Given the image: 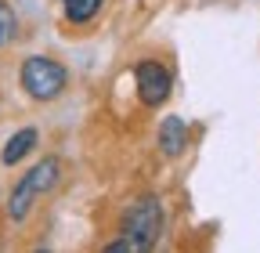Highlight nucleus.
Returning a JSON list of instances; mask_svg holds the SVG:
<instances>
[{
    "label": "nucleus",
    "mask_w": 260,
    "mask_h": 253,
    "mask_svg": "<svg viewBox=\"0 0 260 253\" xmlns=\"http://www.w3.org/2000/svg\"><path fill=\"white\" fill-rule=\"evenodd\" d=\"M18 87L32 102H54L69 87V69L47 54H29L18 69Z\"/></svg>",
    "instance_id": "f257e3e1"
},
{
    "label": "nucleus",
    "mask_w": 260,
    "mask_h": 253,
    "mask_svg": "<svg viewBox=\"0 0 260 253\" xmlns=\"http://www.w3.org/2000/svg\"><path fill=\"white\" fill-rule=\"evenodd\" d=\"M162 235V206L155 196H138L123 210V220H119V239L130 242L134 253H145L159 242Z\"/></svg>",
    "instance_id": "f03ea898"
},
{
    "label": "nucleus",
    "mask_w": 260,
    "mask_h": 253,
    "mask_svg": "<svg viewBox=\"0 0 260 253\" xmlns=\"http://www.w3.org/2000/svg\"><path fill=\"white\" fill-rule=\"evenodd\" d=\"M134 83H138V98H141V105H148V109L162 105V102L170 98V90H174V76H170V69H167V66H159V61H152V58L138 61Z\"/></svg>",
    "instance_id": "7ed1b4c3"
},
{
    "label": "nucleus",
    "mask_w": 260,
    "mask_h": 253,
    "mask_svg": "<svg viewBox=\"0 0 260 253\" xmlns=\"http://www.w3.org/2000/svg\"><path fill=\"white\" fill-rule=\"evenodd\" d=\"M37 199H40V192H37V184H32V177L22 174L11 188V196H8V220L11 225H25L32 206H37Z\"/></svg>",
    "instance_id": "20e7f679"
},
{
    "label": "nucleus",
    "mask_w": 260,
    "mask_h": 253,
    "mask_svg": "<svg viewBox=\"0 0 260 253\" xmlns=\"http://www.w3.org/2000/svg\"><path fill=\"white\" fill-rule=\"evenodd\" d=\"M159 148L167 160H177V155L188 148V123L181 116H167L159 123Z\"/></svg>",
    "instance_id": "39448f33"
},
{
    "label": "nucleus",
    "mask_w": 260,
    "mask_h": 253,
    "mask_svg": "<svg viewBox=\"0 0 260 253\" xmlns=\"http://www.w3.org/2000/svg\"><path fill=\"white\" fill-rule=\"evenodd\" d=\"M37 141H40V131H37V126H22V131H15V134L8 138L4 152H0V163H4V167H18L25 155L37 148Z\"/></svg>",
    "instance_id": "423d86ee"
},
{
    "label": "nucleus",
    "mask_w": 260,
    "mask_h": 253,
    "mask_svg": "<svg viewBox=\"0 0 260 253\" xmlns=\"http://www.w3.org/2000/svg\"><path fill=\"white\" fill-rule=\"evenodd\" d=\"M25 174L32 177L37 192H40V196H47V192H54L58 181H61V160H54V155H44V160L32 167V170H25Z\"/></svg>",
    "instance_id": "0eeeda50"
},
{
    "label": "nucleus",
    "mask_w": 260,
    "mask_h": 253,
    "mask_svg": "<svg viewBox=\"0 0 260 253\" xmlns=\"http://www.w3.org/2000/svg\"><path fill=\"white\" fill-rule=\"evenodd\" d=\"M105 0H61V15L69 25H90L98 15H102Z\"/></svg>",
    "instance_id": "6e6552de"
},
{
    "label": "nucleus",
    "mask_w": 260,
    "mask_h": 253,
    "mask_svg": "<svg viewBox=\"0 0 260 253\" xmlns=\"http://www.w3.org/2000/svg\"><path fill=\"white\" fill-rule=\"evenodd\" d=\"M18 40V15L8 0H0V51Z\"/></svg>",
    "instance_id": "1a4fd4ad"
}]
</instances>
